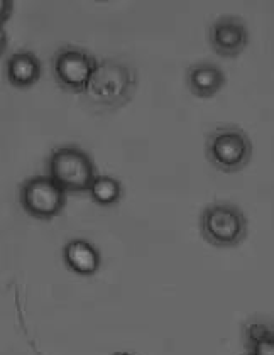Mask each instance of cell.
Returning a JSON list of instances; mask_svg holds the SVG:
<instances>
[{
  "instance_id": "3957f363",
  "label": "cell",
  "mask_w": 274,
  "mask_h": 355,
  "mask_svg": "<svg viewBox=\"0 0 274 355\" xmlns=\"http://www.w3.org/2000/svg\"><path fill=\"white\" fill-rule=\"evenodd\" d=\"M48 176L65 193L88 191L96 176L94 159L76 146H63L49 156Z\"/></svg>"
},
{
  "instance_id": "2e32d148",
  "label": "cell",
  "mask_w": 274,
  "mask_h": 355,
  "mask_svg": "<svg viewBox=\"0 0 274 355\" xmlns=\"http://www.w3.org/2000/svg\"><path fill=\"white\" fill-rule=\"evenodd\" d=\"M114 355H130V354H127V352H117V354H114Z\"/></svg>"
},
{
  "instance_id": "ba28073f",
  "label": "cell",
  "mask_w": 274,
  "mask_h": 355,
  "mask_svg": "<svg viewBox=\"0 0 274 355\" xmlns=\"http://www.w3.org/2000/svg\"><path fill=\"white\" fill-rule=\"evenodd\" d=\"M227 82V76L219 64L200 61L187 69V85L198 98H212L217 95Z\"/></svg>"
},
{
  "instance_id": "8992f818",
  "label": "cell",
  "mask_w": 274,
  "mask_h": 355,
  "mask_svg": "<svg viewBox=\"0 0 274 355\" xmlns=\"http://www.w3.org/2000/svg\"><path fill=\"white\" fill-rule=\"evenodd\" d=\"M21 205L31 217L51 220L63 211L67 193L49 176H34L22 184Z\"/></svg>"
},
{
  "instance_id": "7a4b0ae2",
  "label": "cell",
  "mask_w": 274,
  "mask_h": 355,
  "mask_svg": "<svg viewBox=\"0 0 274 355\" xmlns=\"http://www.w3.org/2000/svg\"><path fill=\"white\" fill-rule=\"evenodd\" d=\"M252 141L237 125H220L207 136V159L222 173H237L252 159Z\"/></svg>"
},
{
  "instance_id": "6da1fadb",
  "label": "cell",
  "mask_w": 274,
  "mask_h": 355,
  "mask_svg": "<svg viewBox=\"0 0 274 355\" xmlns=\"http://www.w3.org/2000/svg\"><path fill=\"white\" fill-rule=\"evenodd\" d=\"M137 69L119 58H103L85 87V98L103 110H119L132 100L137 90Z\"/></svg>"
},
{
  "instance_id": "5bb4252c",
  "label": "cell",
  "mask_w": 274,
  "mask_h": 355,
  "mask_svg": "<svg viewBox=\"0 0 274 355\" xmlns=\"http://www.w3.org/2000/svg\"><path fill=\"white\" fill-rule=\"evenodd\" d=\"M14 12V2L12 0H0V28H3L10 15Z\"/></svg>"
},
{
  "instance_id": "8fae6325",
  "label": "cell",
  "mask_w": 274,
  "mask_h": 355,
  "mask_svg": "<svg viewBox=\"0 0 274 355\" xmlns=\"http://www.w3.org/2000/svg\"><path fill=\"white\" fill-rule=\"evenodd\" d=\"M88 193L96 205L112 207L121 200L122 184L112 176H95L88 188Z\"/></svg>"
},
{
  "instance_id": "5b68a950",
  "label": "cell",
  "mask_w": 274,
  "mask_h": 355,
  "mask_svg": "<svg viewBox=\"0 0 274 355\" xmlns=\"http://www.w3.org/2000/svg\"><path fill=\"white\" fill-rule=\"evenodd\" d=\"M96 58L87 49L65 44L53 56V75L60 88L83 95L85 87L96 67Z\"/></svg>"
},
{
  "instance_id": "9a60e30c",
  "label": "cell",
  "mask_w": 274,
  "mask_h": 355,
  "mask_svg": "<svg viewBox=\"0 0 274 355\" xmlns=\"http://www.w3.org/2000/svg\"><path fill=\"white\" fill-rule=\"evenodd\" d=\"M7 42H9V40H7V33L3 31V28H0V56L6 53Z\"/></svg>"
},
{
  "instance_id": "30bf717a",
  "label": "cell",
  "mask_w": 274,
  "mask_h": 355,
  "mask_svg": "<svg viewBox=\"0 0 274 355\" xmlns=\"http://www.w3.org/2000/svg\"><path fill=\"white\" fill-rule=\"evenodd\" d=\"M9 83L15 88H29L41 78V61L34 53L19 51L9 58L6 67Z\"/></svg>"
},
{
  "instance_id": "4fadbf2b",
  "label": "cell",
  "mask_w": 274,
  "mask_h": 355,
  "mask_svg": "<svg viewBox=\"0 0 274 355\" xmlns=\"http://www.w3.org/2000/svg\"><path fill=\"white\" fill-rule=\"evenodd\" d=\"M247 349H249V355H274V338L254 342L247 345Z\"/></svg>"
},
{
  "instance_id": "7c38bea8",
  "label": "cell",
  "mask_w": 274,
  "mask_h": 355,
  "mask_svg": "<svg viewBox=\"0 0 274 355\" xmlns=\"http://www.w3.org/2000/svg\"><path fill=\"white\" fill-rule=\"evenodd\" d=\"M268 338H274V331L271 325H266L261 322H252L246 327L244 330V340L246 345H250L254 342L268 340Z\"/></svg>"
},
{
  "instance_id": "277c9868",
  "label": "cell",
  "mask_w": 274,
  "mask_h": 355,
  "mask_svg": "<svg viewBox=\"0 0 274 355\" xmlns=\"http://www.w3.org/2000/svg\"><path fill=\"white\" fill-rule=\"evenodd\" d=\"M203 239L215 247H237L247 235L244 211L232 203H212L200 218Z\"/></svg>"
},
{
  "instance_id": "9c48e42d",
  "label": "cell",
  "mask_w": 274,
  "mask_h": 355,
  "mask_svg": "<svg viewBox=\"0 0 274 355\" xmlns=\"http://www.w3.org/2000/svg\"><path fill=\"white\" fill-rule=\"evenodd\" d=\"M63 259L69 271L80 274V276H94L102 264L96 247L83 239L69 241L63 247Z\"/></svg>"
},
{
  "instance_id": "52a82bcc",
  "label": "cell",
  "mask_w": 274,
  "mask_h": 355,
  "mask_svg": "<svg viewBox=\"0 0 274 355\" xmlns=\"http://www.w3.org/2000/svg\"><path fill=\"white\" fill-rule=\"evenodd\" d=\"M210 46L219 56L222 58H237L249 44V31H247L246 22L235 15H222L212 24Z\"/></svg>"
}]
</instances>
